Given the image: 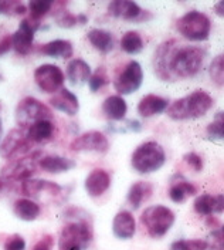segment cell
<instances>
[{"label": "cell", "instance_id": "13", "mask_svg": "<svg viewBox=\"0 0 224 250\" xmlns=\"http://www.w3.org/2000/svg\"><path fill=\"white\" fill-rule=\"evenodd\" d=\"M37 27H38V23L37 21L32 23L30 19L20 21L19 29L12 36V47L15 48L17 54L26 56L30 53L33 47V40H34V31Z\"/></svg>", "mask_w": 224, "mask_h": 250}, {"label": "cell", "instance_id": "22", "mask_svg": "<svg viewBox=\"0 0 224 250\" xmlns=\"http://www.w3.org/2000/svg\"><path fill=\"white\" fill-rule=\"evenodd\" d=\"M41 54L48 56V57H54V59H71L73 57V53H74V48L73 44L67 40H53L47 44L40 47L38 50Z\"/></svg>", "mask_w": 224, "mask_h": 250}, {"label": "cell", "instance_id": "31", "mask_svg": "<svg viewBox=\"0 0 224 250\" xmlns=\"http://www.w3.org/2000/svg\"><path fill=\"white\" fill-rule=\"evenodd\" d=\"M53 7L51 0H33L27 4V10L30 12V20L37 21L43 16H46Z\"/></svg>", "mask_w": 224, "mask_h": 250}, {"label": "cell", "instance_id": "47", "mask_svg": "<svg viewBox=\"0 0 224 250\" xmlns=\"http://www.w3.org/2000/svg\"><path fill=\"white\" fill-rule=\"evenodd\" d=\"M1 81H3V76L0 74V83H1Z\"/></svg>", "mask_w": 224, "mask_h": 250}, {"label": "cell", "instance_id": "4", "mask_svg": "<svg viewBox=\"0 0 224 250\" xmlns=\"http://www.w3.org/2000/svg\"><path fill=\"white\" fill-rule=\"evenodd\" d=\"M141 222L150 237L159 239L168 233L169 229L173 226L175 213L163 205H152L142 212Z\"/></svg>", "mask_w": 224, "mask_h": 250}, {"label": "cell", "instance_id": "34", "mask_svg": "<svg viewBox=\"0 0 224 250\" xmlns=\"http://www.w3.org/2000/svg\"><path fill=\"white\" fill-rule=\"evenodd\" d=\"M170 250H207V243L203 239H182L173 242Z\"/></svg>", "mask_w": 224, "mask_h": 250}, {"label": "cell", "instance_id": "46", "mask_svg": "<svg viewBox=\"0 0 224 250\" xmlns=\"http://www.w3.org/2000/svg\"><path fill=\"white\" fill-rule=\"evenodd\" d=\"M0 138H1V121H0Z\"/></svg>", "mask_w": 224, "mask_h": 250}, {"label": "cell", "instance_id": "26", "mask_svg": "<svg viewBox=\"0 0 224 250\" xmlns=\"http://www.w3.org/2000/svg\"><path fill=\"white\" fill-rule=\"evenodd\" d=\"M54 134V125L50 120L37 121L29 126L27 129V138L33 142H46L51 140Z\"/></svg>", "mask_w": 224, "mask_h": 250}, {"label": "cell", "instance_id": "21", "mask_svg": "<svg viewBox=\"0 0 224 250\" xmlns=\"http://www.w3.org/2000/svg\"><path fill=\"white\" fill-rule=\"evenodd\" d=\"M38 167L48 173H63V172L75 168V162L73 159L64 158V156L48 155L40 159Z\"/></svg>", "mask_w": 224, "mask_h": 250}, {"label": "cell", "instance_id": "10", "mask_svg": "<svg viewBox=\"0 0 224 250\" xmlns=\"http://www.w3.org/2000/svg\"><path fill=\"white\" fill-rule=\"evenodd\" d=\"M32 148V141L27 138V134L23 129H12L0 145V154L6 159H12L13 156L27 154Z\"/></svg>", "mask_w": 224, "mask_h": 250}, {"label": "cell", "instance_id": "8", "mask_svg": "<svg viewBox=\"0 0 224 250\" xmlns=\"http://www.w3.org/2000/svg\"><path fill=\"white\" fill-rule=\"evenodd\" d=\"M142 83H144L142 65L138 62H131L115 80L113 87L119 94L127 95V94H133L135 91H138Z\"/></svg>", "mask_w": 224, "mask_h": 250}, {"label": "cell", "instance_id": "19", "mask_svg": "<svg viewBox=\"0 0 224 250\" xmlns=\"http://www.w3.org/2000/svg\"><path fill=\"white\" fill-rule=\"evenodd\" d=\"M21 192L26 196H32V198L40 196L41 192H47L50 195L56 196L61 193V187L44 179H26L21 182Z\"/></svg>", "mask_w": 224, "mask_h": 250}, {"label": "cell", "instance_id": "23", "mask_svg": "<svg viewBox=\"0 0 224 250\" xmlns=\"http://www.w3.org/2000/svg\"><path fill=\"white\" fill-rule=\"evenodd\" d=\"M128 105L125 103V100L119 95H110L104 104H102V111L104 114L113 121H121L125 118Z\"/></svg>", "mask_w": 224, "mask_h": 250}, {"label": "cell", "instance_id": "15", "mask_svg": "<svg viewBox=\"0 0 224 250\" xmlns=\"http://www.w3.org/2000/svg\"><path fill=\"white\" fill-rule=\"evenodd\" d=\"M111 185V176L105 169H94L85 178L84 188L91 198H99L104 195Z\"/></svg>", "mask_w": 224, "mask_h": 250}, {"label": "cell", "instance_id": "27", "mask_svg": "<svg viewBox=\"0 0 224 250\" xmlns=\"http://www.w3.org/2000/svg\"><path fill=\"white\" fill-rule=\"evenodd\" d=\"M13 210H15V215L17 218L20 220H24V222H33L40 215V206L30 199H27V198L16 201L15 206H13Z\"/></svg>", "mask_w": 224, "mask_h": 250}, {"label": "cell", "instance_id": "25", "mask_svg": "<svg viewBox=\"0 0 224 250\" xmlns=\"http://www.w3.org/2000/svg\"><path fill=\"white\" fill-rule=\"evenodd\" d=\"M67 77L71 81V84L78 85L91 77V67L80 59H74L67 67Z\"/></svg>", "mask_w": 224, "mask_h": 250}, {"label": "cell", "instance_id": "36", "mask_svg": "<svg viewBox=\"0 0 224 250\" xmlns=\"http://www.w3.org/2000/svg\"><path fill=\"white\" fill-rule=\"evenodd\" d=\"M224 236H223V229L222 228H219L217 230H214V232H211V233L208 234V239L206 240V243H207V249L210 250H223V240Z\"/></svg>", "mask_w": 224, "mask_h": 250}, {"label": "cell", "instance_id": "2", "mask_svg": "<svg viewBox=\"0 0 224 250\" xmlns=\"http://www.w3.org/2000/svg\"><path fill=\"white\" fill-rule=\"evenodd\" d=\"M213 103L214 101L210 94L203 90H197L172 103L166 108V114L175 121L196 120L207 114L208 109L213 107Z\"/></svg>", "mask_w": 224, "mask_h": 250}, {"label": "cell", "instance_id": "7", "mask_svg": "<svg viewBox=\"0 0 224 250\" xmlns=\"http://www.w3.org/2000/svg\"><path fill=\"white\" fill-rule=\"evenodd\" d=\"M53 118V112L47 105L33 97L23 98L16 108V123L20 126H30L37 121Z\"/></svg>", "mask_w": 224, "mask_h": 250}, {"label": "cell", "instance_id": "28", "mask_svg": "<svg viewBox=\"0 0 224 250\" xmlns=\"http://www.w3.org/2000/svg\"><path fill=\"white\" fill-rule=\"evenodd\" d=\"M90 43L95 47L96 50H99L101 53H110L113 48V37L110 31L102 30V29H93L88 31L87 34Z\"/></svg>", "mask_w": 224, "mask_h": 250}, {"label": "cell", "instance_id": "6", "mask_svg": "<svg viewBox=\"0 0 224 250\" xmlns=\"http://www.w3.org/2000/svg\"><path fill=\"white\" fill-rule=\"evenodd\" d=\"M91 225L80 220L71 222L61 230L58 249L60 250H84L93 240Z\"/></svg>", "mask_w": 224, "mask_h": 250}, {"label": "cell", "instance_id": "38", "mask_svg": "<svg viewBox=\"0 0 224 250\" xmlns=\"http://www.w3.org/2000/svg\"><path fill=\"white\" fill-rule=\"evenodd\" d=\"M26 249V240L20 234H12L4 242V250H24Z\"/></svg>", "mask_w": 224, "mask_h": 250}, {"label": "cell", "instance_id": "3", "mask_svg": "<svg viewBox=\"0 0 224 250\" xmlns=\"http://www.w3.org/2000/svg\"><path fill=\"white\" fill-rule=\"evenodd\" d=\"M165 162H166L165 149L155 141H148L142 145H139L133 151L132 158H131L132 168L144 175L159 171L165 165Z\"/></svg>", "mask_w": 224, "mask_h": 250}, {"label": "cell", "instance_id": "20", "mask_svg": "<svg viewBox=\"0 0 224 250\" xmlns=\"http://www.w3.org/2000/svg\"><path fill=\"white\" fill-rule=\"evenodd\" d=\"M166 108H168V100L162 98L159 95H155V94L145 95L138 104V112L144 118H149V117L162 114Z\"/></svg>", "mask_w": 224, "mask_h": 250}, {"label": "cell", "instance_id": "42", "mask_svg": "<svg viewBox=\"0 0 224 250\" xmlns=\"http://www.w3.org/2000/svg\"><path fill=\"white\" fill-rule=\"evenodd\" d=\"M12 48V36H4L0 39V57L7 54Z\"/></svg>", "mask_w": 224, "mask_h": 250}, {"label": "cell", "instance_id": "39", "mask_svg": "<svg viewBox=\"0 0 224 250\" xmlns=\"http://www.w3.org/2000/svg\"><path fill=\"white\" fill-rule=\"evenodd\" d=\"M183 159L186 161V164L192 168L193 171L200 172L203 169V159H202V156L199 155V154L189 152V154H186V155L183 156Z\"/></svg>", "mask_w": 224, "mask_h": 250}, {"label": "cell", "instance_id": "35", "mask_svg": "<svg viewBox=\"0 0 224 250\" xmlns=\"http://www.w3.org/2000/svg\"><path fill=\"white\" fill-rule=\"evenodd\" d=\"M88 83H90V90H91L93 93H96V91L101 90L104 85H107V84L110 83V80H108V74H107L105 68L99 67L94 74H91Z\"/></svg>", "mask_w": 224, "mask_h": 250}, {"label": "cell", "instance_id": "29", "mask_svg": "<svg viewBox=\"0 0 224 250\" xmlns=\"http://www.w3.org/2000/svg\"><path fill=\"white\" fill-rule=\"evenodd\" d=\"M121 48L128 54H138L144 48V40L138 31H127L121 39Z\"/></svg>", "mask_w": 224, "mask_h": 250}, {"label": "cell", "instance_id": "14", "mask_svg": "<svg viewBox=\"0 0 224 250\" xmlns=\"http://www.w3.org/2000/svg\"><path fill=\"white\" fill-rule=\"evenodd\" d=\"M108 13L116 19L135 21H142L149 17V15L141 9V6L132 0H113L108 6Z\"/></svg>", "mask_w": 224, "mask_h": 250}, {"label": "cell", "instance_id": "1", "mask_svg": "<svg viewBox=\"0 0 224 250\" xmlns=\"http://www.w3.org/2000/svg\"><path fill=\"white\" fill-rule=\"evenodd\" d=\"M206 57V50L197 46H185L177 40L162 43L153 57L155 74L162 81H177L194 77Z\"/></svg>", "mask_w": 224, "mask_h": 250}, {"label": "cell", "instance_id": "41", "mask_svg": "<svg viewBox=\"0 0 224 250\" xmlns=\"http://www.w3.org/2000/svg\"><path fill=\"white\" fill-rule=\"evenodd\" d=\"M17 3L19 1H13V0H0V13H4V15L13 13Z\"/></svg>", "mask_w": 224, "mask_h": 250}, {"label": "cell", "instance_id": "43", "mask_svg": "<svg viewBox=\"0 0 224 250\" xmlns=\"http://www.w3.org/2000/svg\"><path fill=\"white\" fill-rule=\"evenodd\" d=\"M214 10H216V15H219L220 17L224 15V1H219L216 6H214Z\"/></svg>", "mask_w": 224, "mask_h": 250}, {"label": "cell", "instance_id": "44", "mask_svg": "<svg viewBox=\"0 0 224 250\" xmlns=\"http://www.w3.org/2000/svg\"><path fill=\"white\" fill-rule=\"evenodd\" d=\"M77 19H78V24H85V23L88 21V17L85 15H78L77 16Z\"/></svg>", "mask_w": 224, "mask_h": 250}, {"label": "cell", "instance_id": "37", "mask_svg": "<svg viewBox=\"0 0 224 250\" xmlns=\"http://www.w3.org/2000/svg\"><path fill=\"white\" fill-rule=\"evenodd\" d=\"M57 24L63 29H71L78 24L77 16L71 15L68 12H60V16H57Z\"/></svg>", "mask_w": 224, "mask_h": 250}, {"label": "cell", "instance_id": "45", "mask_svg": "<svg viewBox=\"0 0 224 250\" xmlns=\"http://www.w3.org/2000/svg\"><path fill=\"white\" fill-rule=\"evenodd\" d=\"M3 190H4V179L0 178V195H3Z\"/></svg>", "mask_w": 224, "mask_h": 250}, {"label": "cell", "instance_id": "17", "mask_svg": "<svg viewBox=\"0 0 224 250\" xmlns=\"http://www.w3.org/2000/svg\"><path fill=\"white\" fill-rule=\"evenodd\" d=\"M50 105L54 107L56 109L64 112L67 115L73 117L75 115L78 111H80V103H78V98L71 93L68 91L67 88H61L58 90L57 93L54 94L51 98H50Z\"/></svg>", "mask_w": 224, "mask_h": 250}, {"label": "cell", "instance_id": "9", "mask_svg": "<svg viewBox=\"0 0 224 250\" xmlns=\"http://www.w3.org/2000/svg\"><path fill=\"white\" fill-rule=\"evenodd\" d=\"M34 81L41 91L57 93L64 84V74L54 64H43L34 70Z\"/></svg>", "mask_w": 224, "mask_h": 250}, {"label": "cell", "instance_id": "33", "mask_svg": "<svg viewBox=\"0 0 224 250\" xmlns=\"http://www.w3.org/2000/svg\"><path fill=\"white\" fill-rule=\"evenodd\" d=\"M208 74L213 80V83L217 85V87H223L224 84V56L220 54L217 57H214V60L210 64V68H208Z\"/></svg>", "mask_w": 224, "mask_h": 250}, {"label": "cell", "instance_id": "12", "mask_svg": "<svg viewBox=\"0 0 224 250\" xmlns=\"http://www.w3.org/2000/svg\"><path fill=\"white\" fill-rule=\"evenodd\" d=\"M37 155H38V152L23 156V158L12 159V162L1 169V176H3L1 179H9V181H26V179H29L36 169L34 168V158Z\"/></svg>", "mask_w": 224, "mask_h": 250}, {"label": "cell", "instance_id": "32", "mask_svg": "<svg viewBox=\"0 0 224 250\" xmlns=\"http://www.w3.org/2000/svg\"><path fill=\"white\" fill-rule=\"evenodd\" d=\"M207 138L213 142H222L224 138V115L223 111L216 114V118L207 126Z\"/></svg>", "mask_w": 224, "mask_h": 250}, {"label": "cell", "instance_id": "16", "mask_svg": "<svg viewBox=\"0 0 224 250\" xmlns=\"http://www.w3.org/2000/svg\"><path fill=\"white\" fill-rule=\"evenodd\" d=\"M112 232L113 236L121 240H129L136 232V222L132 213L128 210L118 212L112 220Z\"/></svg>", "mask_w": 224, "mask_h": 250}, {"label": "cell", "instance_id": "5", "mask_svg": "<svg viewBox=\"0 0 224 250\" xmlns=\"http://www.w3.org/2000/svg\"><path fill=\"white\" fill-rule=\"evenodd\" d=\"M176 29L185 39L190 42H205L210 36L211 20L207 15L192 10L177 20Z\"/></svg>", "mask_w": 224, "mask_h": 250}, {"label": "cell", "instance_id": "24", "mask_svg": "<svg viewBox=\"0 0 224 250\" xmlns=\"http://www.w3.org/2000/svg\"><path fill=\"white\" fill-rule=\"evenodd\" d=\"M153 188L149 182L139 181L135 182L128 190V202L132 206V209H139V206L152 196Z\"/></svg>", "mask_w": 224, "mask_h": 250}, {"label": "cell", "instance_id": "11", "mask_svg": "<svg viewBox=\"0 0 224 250\" xmlns=\"http://www.w3.org/2000/svg\"><path fill=\"white\" fill-rule=\"evenodd\" d=\"M74 152H99L105 154L110 149L108 138L99 131H88L77 137L70 145Z\"/></svg>", "mask_w": 224, "mask_h": 250}, {"label": "cell", "instance_id": "40", "mask_svg": "<svg viewBox=\"0 0 224 250\" xmlns=\"http://www.w3.org/2000/svg\"><path fill=\"white\" fill-rule=\"evenodd\" d=\"M53 246H54V237L51 234H46L33 246V250H51Z\"/></svg>", "mask_w": 224, "mask_h": 250}, {"label": "cell", "instance_id": "18", "mask_svg": "<svg viewBox=\"0 0 224 250\" xmlns=\"http://www.w3.org/2000/svg\"><path fill=\"white\" fill-rule=\"evenodd\" d=\"M224 198L223 195H200L196 201H194V210L199 215L203 216H211V215H217L223 212Z\"/></svg>", "mask_w": 224, "mask_h": 250}, {"label": "cell", "instance_id": "30", "mask_svg": "<svg viewBox=\"0 0 224 250\" xmlns=\"http://www.w3.org/2000/svg\"><path fill=\"white\" fill-rule=\"evenodd\" d=\"M197 192V188L192 185L190 182H186V181H180L175 184L173 187L170 188L169 190V198L176 203H182L186 196H192Z\"/></svg>", "mask_w": 224, "mask_h": 250}]
</instances>
